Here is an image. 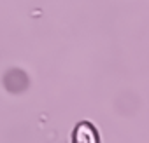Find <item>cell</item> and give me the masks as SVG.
I'll return each instance as SVG.
<instances>
[{
	"instance_id": "1",
	"label": "cell",
	"mask_w": 149,
	"mask_h": 143,
	"mask_svg": "<svg viewBox=\"0 0 149 143\" xmlns=\"http://www.w3.org/2000/svg\"><path fill=\"white\" fill-rule=\"evenodd\" d=\"M74 143H100L98 140V133L93 127V124L90 122H79L74 129V136H72Z\"/></svg>"
}]
</instances>
